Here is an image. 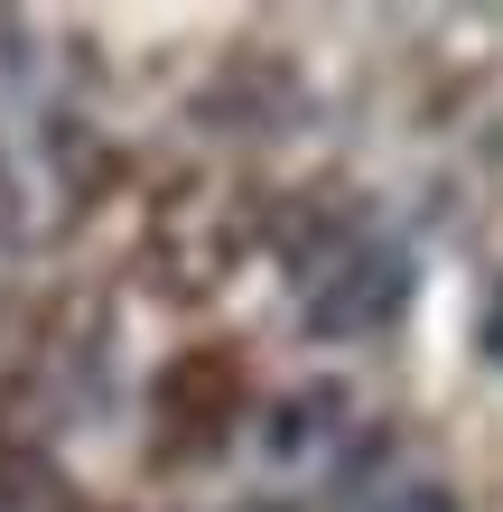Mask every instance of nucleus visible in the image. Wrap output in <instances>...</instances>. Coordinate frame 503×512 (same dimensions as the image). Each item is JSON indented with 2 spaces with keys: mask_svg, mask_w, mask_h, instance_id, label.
Wrapping results in <instances>:
<instances>
[{
  "mask_svg": "<svg viewBox=\"0 0 503 512\" xmlns=\"http://www.w3.org/2000/svg\"><path fill=\"white\" fill-rule=\"evenodd\" d=\"M401 298H410V261L392 243H345L308 270L299 317H308V336H373L382 317H401Z\"/></svg>",
  "mask_w": 503,
  "mask_h": 512,
  "instance_id": "nucleus-1",
  "label": "nucleus"
},
{
  "mask_svg": "<svg viewBox=\"0 0 503 512\" xmlns=\"http://www.w3.org/2000/svg\"><path fill=\"white\" fill-rule=\"evenodd\" d=\"M373 512H448L438 485H410V494H373Z\"/></svg>",
  "mask_w": 503,
  "mask_h": 512,
  "instance_id": "nucleus-2",
  "label": "nucleus"
}]
</instances>
